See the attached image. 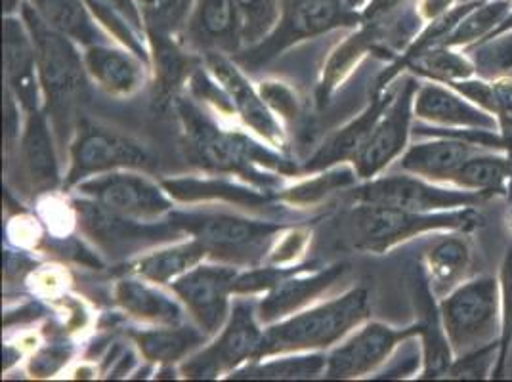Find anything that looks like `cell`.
<instances>
[{"mask_svg": "<svg viewBox=\"0 0 512 382\" xmlns=\"http://www.w3.org/2000/svg\"><path fill=\"white\" fill-rule=\"evenodd\" d=\"M205 256H209L207 249L201 241L193 237L190 243H182L172 249L157 251L140 258L136 264H132V272L155 285H165L190 272Z\"/></svg>", "mask_w": 512, "mask_h": 382, "instance_id": "obj_31", "label": "cell"}, {"mask_svg": "<svg viewBox=\"0 0 512 382\" xmlns=\"http://www.w3.org/2000/svg\"><path fill=\"white\" fill-rule=\"evenodd\" d=\"M512 12V0H476V4L449 33L444 46L467 50L488 41Z\"/></svg>", "mask_w": 512, "mask_h": 382, "instance_id": "obj_32", "label": "cell"}, {"mask_svg": "<svg viewBox=\"0 0 512 382\" xmlns=\"http://www.w3.org/2000/svg\"><path fill=\"white\" fill-rule=\"evenodd\" d=\"M499 360V340L457 356L449 367V379H488Z\"/></svg>", "mask_w": 512, "mask_h": 382, "instance_id": "obj_40", "label": "cell"}, {"mask_svg": "<svg viewBox=\"0 0 512 382\" xmlns=\"http://www.w3.org/2000/svg\"><path fill=\"white\" fill-rule=\"evenodd\" d=\"M163 188L178 201L228 199L237 205H249V207L268 203L266 195H260L258 191L247 190V188H239L224 180H195V178L167 180L163 182Z\"/></svg>", "mask_w": 512, "mask_h": 382, "instance_id": "obj_34", "label": "cell"}, {"mask_svg": "<svg viewBox=\"0 0 512 382\" xmlns=\"http://www.w3.org/2000/svg\"><path fill=\"white\" fill-rule=\"evenodd\" d=\"M467 50L476 65L478 77L495 79L509 75L512 69V31L497 35L484 43L474 44Z\"/></svg>", "mask_w": 512, "mask_h": 382, "instance_id": "obj_36", "label": "cell"}, {"mask_svg": "<svg viewBox=\"0 0 512 382\" xmlns=\"http://www.w3.org/2000/svg\"><path fill=\"white\" fill-rule=\"evenodd\" d=\"M354 199L358 203L383 205L415 213H436L459 207H478L488 197L455 186H440L415 174H394L369 180L354 191Z\"/></svg>", "mask_w": 512, "mask_h": 382, "instance_id": "obj_8", "label": "cell"}, {"mask_svg": "<svg viewBox=\"0 0 512 382\" xmlns=\"http://www.w3.org/2000/svg\"><path fill=\"white\" fill-rule=\"evenodd\" d=\"M172 222L201 241L207 255L232 264H255L281 232L279 224L232 214H182Z\"/></svg>", "mask_w": 512, "mask_h": 382, "instance_id": "obj_6", "label": "cell"}, {"mask_svg": "<svg viewBox=\"0 0 512 382\" xmlns=\"http://www.w3.org/2000/svg\"><path fill=\"white\" fill-rule=\"evenodd\" d=\"M419 85L411 79L404 81V86L394 94L392 102L384 109L381 119L371 130L367 142L354 157L356 174L365 180H373L379 172H383L394 159H398L407 146L413 102Z\"/></svg>", "mask_w": 512, "mask_h": 382, "instance_id": "obj_12", "label": "cell"}, {"mask_svg": "<svg viewBox=\"0 0 512 382\" xmlns=\"http://www.w3.org/2000/svg\"><path fill=\"white\" fill-rule=\"evenodd\" d=\"M409 67L417 75L442 85L476 77V65L469 54H465L461 48H451L444 44L423 52Z\"/></svg>", "mask_w": 512, "mask_h": 382, "instance_id": "obj_33", "label": "cell"}, {"mask_svg": "<svg viewBox=\"0 0 512 382\" xmlns=\"http://www.w3.org/2000/svg\"><path fill=\"white\" fill-rule=\"evenodd\" d=\"M22 170L35 191L52 190L60 182V167L46 115L29 111L20 146Z\"/></svg>", "mask_w": 512, "mask_h": 382, "instance_id": "obj_22", "label": "cell"}, {"mask_svg": "<svg viewBox=\"0 0 512 382\" xmlns=\"http://www.w3.org/2000/svg\"><path fill=\"white\" fill-rule=\"evenodd\" d=\"M235 277L237 272L230 266H195L171 283L172 291L186 304L193 321L207 337L222 331Z\"/></svg>", "mask_w": 512, "mask_h": 382, "instance_id": "obj_13", "label": "cell"}, {"mask_svg": "<svg viewBox=\"0 0 512 382\" xmlns=\"http://www.w3.org/2000/svg\"><path fill=\"white\" fill-rule=\"evenodd\" d=\"M22 20L35 43L48 117L60 144H65L85 94V60L79 56L75 43L44 22L29 2L22 4Z\"/></svg>", "mask_w": 512, "mask_h": 382, "instance_id": "obj_1", "label": "cell"}, {"mask_svg": "<svg viewBox=\"0 0 512 382\" xmlns=\"http://www.w3.org/2000/svg\"><path fill=\"white\" fill-rule=\"evenodd\" d=\"M207 64L218 81L220 88L224 90L232 111H235L247 127L253 128L262 138H266L270 144L279 146L283 142V132L279 127L276 117L266 106L260 94H256L253 86L247 83V79L239 73L230 60H226L220 52H207Z\"/></svg>", "mask_w": 512, "mask_h": 382, "instance_id": "obj_15", "label": "cell"}, {"mask_svg": "<svg viewBox=\"0 0 512 382\" xmlns=\"http://www.w3.org/2000/svg\"><path fill=\"white\" fill-rule=\"evenodd\" d=\"M327 358L321 354L256 363L234 373L232 379H312L325 371Z\"/></svg>", "mask_w": 512, "mask_h": 382, "instance_id": "obj_35", "label": "cell"}, {"mask_svg": "<svg viewBox=\"0 0 512 382\" xmlns=\"http://www.w3.org/2000/svg\"><path fill=\"white\" fill-rule=\"evenodd\" d=\"M262 346L264 331L258 327L255 308L239 302L216 342L186 361L182 373L188 379H216L243 361L260 360Z\"/></svg>", "mask_w": 512, "mask_h": 382, "instance_id": "obj_9", "label": "cell"}, {"mask_svg": "<svg viewBox=\"0 0 512 382\" xmlns=\"http://www.w3.org/2000/svg\"><path fill=\"white\" fill-rule=\"evenodd\" d=\"M509 31H512V12L507 16V20L499 25V29L491 35L490 39L497 37V35H503V33H509Z\"/></svg>", "mask_w": 512, "mask_h": 382, "instance_id": "obj_45", "label": "cell"}, {"mask_svg": "<svg viewBox=\"0 0 512 382\" xmlns=\"http://www.w3.org/2000/svg\"><path fill=\"white\" fill-rule=\"evenodd\" d=\"M413 113L417 119L436 127L499 130L497 119L486 109L472 104L453 88L434 81L417 88Z\"/></svg>", "mask_w": 512, "mask_h": 382, "instance_id": "obj_16", "label": "cell"}, {"mask_svg": "<svg viewBox=\"0 0 512 382\" xmlns=\"http://www.w3.org/2000/svg\"><path fill=\"white\" fill-rule=\"evenodd\" d=\"M367 0H344V4L350 8V10H356V8H362Z\"/></svg>", "mask_w": 512, "mask_h": 382, "instance_id": "obj_46", "label": "cell"}, {"mask_svg": "<svg viewBox=\"0 0 512 382\" xmlns=\"http://www.w3.org/2000/svg\"><path fill=\"white\" fill-rule=\"evenodd\" d=\"M260 96L266 102V106L281 113L283 117H293L297 113V102L289 88L279 83H266L260 86Z\"/></svg>", "mask_w": 512, "mask_h": 382, "instance_id": "obj_43", "label": "cell"}, {"mask_svg": "<svg viewBox=\"0 0 512 382\" xmlns=\"http://www.w3.org/2000/svg\"><path fill=\"white\" fill-rule=\"evenodd\" d=\"M356 22L358 14L350 10L344 0H285L274 31L264 41L255 44L243 62L247 65L264 64L299 41Z\"/></svg>", "mask_w": 512, "mask_h": 382, "instance_id": "obj_7", "label": "cell"}, {"mask_svg": "<svg viewBox=\"0 0 512 382\" xmlns=\"http://www.w3.org/2000/svg\"><path fill=\"white\" fill-rule=\"evenodd\" d=\"M150 151L132 138L106 128L83 127L71 146V169L67 182L81 184L88 176L113 170L151 169Z\"/></svg>", "mask_w": 512, "mask_h": 382, "instance_id": "obj_11", "label": "cell"}, {"mask_svg": "<svg viewBox=\"0 0 512 382\" xmlns=\"http://www.w3.org/2000/svg\"><path fill=\"white\" fill-rule=\"evenodd\" d=\"M18 2L20 0H4V6H6V12L10 14L12 10H16V6H18Z\"/></svg>", "mask_w": 512, "mask_h": 382, "instance_id": "obj_47", "label": "cell"}, {"mask_svg": "<svg viewBox=\"0 0 512 382\" xmlns=\"http://www.w3.org/2000/svg\"><path fill=\"white\" fill-rule=\"evenodd\" d=\"M472 264V251L465 234L448 232L432 243L427 253V277L436 297H446L465 281Z\"/></svg>", "mask_w": 512, "mask_h": 382, "instance_id": "obj_24", "label": "cell"}, {"mask_svg": "<svg viewBox=\"0 0 512 382\" xmlns=\"http://www.w3.org/2000/svg\"><path fill=\"white\" fill-rule=\"evenodd\" d=\"M188 23L193 41L209 52H237L243 43V22L234 0H197Z\"/></svg>", "mask_w": 512, "mask_h": 382, "instance_id": "obj_21", "label": "cell"}, {"mask_svg": "<svg viewBox=\"0 0 512 382\" xmlns=\"http://www.w3.org/2000/svg\"><path fill=\"white\" fill-rule=\"evenodd\" d=\"M440 314L455 358L499 340V279L482 276L459 283L440 300Z\"/></svg>", "mask_w": 512, "mask_h": 382, "instance_id": "obj_4", "label": "cell"}, {"mask_svg": "<svg viewBox=\"0 0 512 382\" xmlns=\"http://www.w3.org/2000/svg\"><path fill=\"white\" fill-rule=\"evenodd\" d=\"M88 199L102 205L109 213L138 222H157L172 211L171 199L157 184L140 174L104 172L79 184Z\"/></svg>", "mask_w": 512, "mask_h": 382, "instance_id": "obj_10", "label": "cell"}, {"mask_svg": "<svg viewBox=\"0 0 512 382\" xmlns=\"http://www.w3.org/2000/svg\"><path fill=\"white\" fill-rule=\"evenodd\" d=\"M148 35H169L178 31L192 16L197 0H140Z\"/></svg>", "mask_w": 512, "mask_h": 382, "instance_id": "obj_37", "label": "cell"}, {"mask_svg": "<svg viewBox=\"0 0 512 382\" xmlns=\"http://www.w3.org/2000/svg\"><path fill=\"white\" fill-rule=\"evenodd\" d=\"M85 4L92 16L106 25L109 33H113L134 56L148 64V52L144 46V33L148 29L144 14L134 0H85Z\"/></svg>", "mask_w": 512, "mask_h": 382, "instance_id": "obj_28", "label": "cell"}, {"mask_svg": "<svg viewBox=\"0 0 512 382\" xmlns=\"http://www.w3.org/2000/svg\"><path fill=\"white\" fill-rule=\"evenodd\" d=\"M86 73L109 94L128 96L144 85V65L138 56L109 44H94L85 50Z\"/></svg>", "mask_w": 512, "mask_h": 382, "instance_id": "obj_23", "label": "cell"}, {"mask_svg": "<svg viewBox=\"0 0 512 382\" xmlns=\"http://www.w3.org/2000/svg\"><path fill=\"white\" fill-rule=\"evenodd\" d=\"M178 113L184 123L192 157L203 167L220 172H235L247 178H255V165L279 169L283 167V163H279L281 159L272 155L268 149L260 148L241 134L220 130L192 104L180 102Z\"/></svg>", "mask_w": 512, "mask_h": 382, "instance_id": "obj_5", "label": "cell"}, {"mask_svg": "<svg viewBox=\"0 0 512 382\" xmlns=\"http://www.w3.org/2000/svg\"><path fill=\"white\" fill-rule=\"evenodd\" d=\"M415 308L419 312V337L423 340V371L421 379H440L448 377L449 367L455 360L451 342L442 321L440 304L434 302V291L423 272L417 277L415 285Z\"/></svg>", "mask_w": 512, "mask_h": 382, "instance_id": "obj_19", "label": "cell"}, {"mask_svg": "<svg viewBox=\"0 0 512 382\" xmlns=\"http://www.w3.org/2000/svg\"><path fill=\"white\" fill-rule=\"evenodd\" d=\"M4 73L8 90L27 111L39 109L37 52L33 37L23 20L6 16L4 20Z\"/></svg>", "mask_w": 512, "mask_h": 382, "instance_id": "obj_17", "label": "cell"}, {"mask_svg": "<svg viewBox=\"0 0 512 382\" xmlns=\"http://www.w3.org/2000/svg\"><path fill=\"white\" fill-rule=\"evenodd\" d=\"M37 14L52 29L69 37L73 43L83 44L85 48L94 44H104L106 39L100 33L92 18L85 0H27Z\"/></svg>", "mask_w": 512, "mask_h": 382, "instance_id": "obj_27", "label": "cell"}, {"mask_svg": "<svg viewBox=\"0 0 512 382\" xmlns=\"http://www.w3.org/2000/svg\"><path fill=\"white\" fill-rule=\"evenodd\" d=\"M394 94L392 92H383L379 94L371 106L367 107L360 115V119H356L352 125L342 128L341 132L329 140L327 146L320 149V153L306 165V170H320L339 163V161H354V157L358 155V151L363 148V144L367 142L369 134L373 127L377 125V121L381 119L384 109L392 102Z\"/></svg>", "mask_w": 512, "mask_h": 382, "instance_id": "obj_26", "label": "cell"}, {"mask_svg": "<svg viewBox=\"0 0 512 382\" xmlns=\"http://www.w3.org/2000/svg\"><path fill=\"white\" fill-rule=\"evenodd\" d=\"M115 302L132 318L150 321L155 325L182 323V308L169 295L151 287L146 279L127 277L115 287Z\"/></svg>", "mask_w": 512, "mask_h": 382, "instance_id": "obj_25", "label": "cell"}, {"mask_svg": "<svg viewBox=\"0 0 512 382\" xmlns=\"http://www.w3.org/2000/svg\"><path fill=\"white\" fill-rule=\"evenodd\" d=\"M241 22H243V43L255 44L266 39L278 25L279 0H234Z\"/></svg>", "mask_w": 512, "mask_h": 382, "instance_id": "obj_38", "label": "cell"}, {"mask_svg": "<svg viewBox=\"0 0 512 382\" xmlns=\"http://www.w3.org/2000/svg\"><path fill=\"white\" fill-rule=\"evenodd\" d=\"M419 337V325L394 329L384 323H367L354 337L339 346L325 365L327 379H360L373 373L407 339Z\"/></svg>", "mask_w": 512, "mask_h": 382, "instance_id": "obj_14", "label": "cell"}, {"mask_svg": "<svg viewBox=\"0 0 512 382\" xmlns=\"http://www.w3.org/2000/svg\"><path fill=\"white\" fill-rule=\"evenodd\" d=\"M144 358L157 363H176L184 360L197 346H201L207 335L197 327L184 325H159L148 331L134 333Z\"/></svg>", "mask_w": 512, "mask_h": 382, "instance_id": "obj_29", "label": "cell"}, {"mask_svg": "<svg viewBox=\"0 0 512 382\" xmlns=\"http://www.w3.org/2000/svg\"><path fill=\"white\" fill-rule=\"evenodd\" d=\"M367 316V289H352L341 298H335L304 314L270 325V329L264 331L262 358L285 352L329 348L331 344L346 337L352 329L362 325Z\"/></svg>", "mask_w": 512, "mask_h": 382, "instance_id": "obj_3", "label": "cell"}, {"mask_svg": "<svg viewBox=\"0 0 512 382\" xmlns=\"http://www.w3.org/2000/svg\"><path fill=\"white\" fill-rule=\"evenodd\" d=\"M499 295H501V333H499V360L493 369V379L505 375L512 346V243L507 247L499 268Z\"/></svg>", "mask_w": 512, "mask_h": 382, "instance_id": "obj_39", "label": "cell"}, {"mask_svg": "<svg viewBox=\"0 0 512 382\" xmlns=\"http://www.w3.org/2000/svg\"><path fill=\"white\" fill-rule=\"evenodd\" d=\"M461 0H419V14H421V18L423 20H434V18H438L440 14H444V12H448L451 6H455V4H459Z\"/></svg>", "mask_w": 512, "mask_h": 382, "instance_id": "obj_44", "label": "cell"}, {"mask_svg": "<svg viewBox=\"0 0 512 382\" xmlns=\"http://www.w3.org/2000/svg\"><path fill=\"white\" fill-rule=\"evenodd\" d=\"M150 37L153 39V48H155V65H157L159 79L163 86L171 88L184 75L186 62H184L182 54L176 50V46L171 43L169 35L150 33Z\"/></svg>", "mask_w": 512, "mask_h": 382, "instance_id": "obj_41", "label": "cell"}, {"mask_svg": "<svg viewBox=\"0 0 512 382\" xmlns=\"http://www.w3.org/2000/svg\"><path fill=\"white\" fill-rule=\"evenodd\" d=\"M484 226V216L476 207L451 211L415 213L383 205L360 203L344 220L346 241L365 253H384L411 237L430 232L472 234Z\"/></svg>", "mask_w": 512, "mask_h": 382, "instance_id": "obj_2", "label": "cell"}, {"mask_svg": "<svg viewBox=\"0 0 512 382\" xmlns=\"http://www.w3.org/2000/svg\"><path fill=\"white\" fill-rule=\"evenodd\" d=\"M346 272V264H335L327 270H318L312 276H302V270L283 279L272 291H268V297L262 300L258 319L262 323H276L278 319L285 318L293 312H297L300 306L308 304L310 300L320 297L327 289H331Z\"/></svg>", "mask_w": 512, "mask_h": 382, "instance_id": "obj_20", "label": "cell"}, {"mask_svg": "<svg viewBox=\"0 0 512 382\" xmlns=\"http://www.w3.org/2000/svg\"><path fill=\"white\" fill-rule=\"evenodd\" d=\"M512 165L507 153H482L478 151L457 170L451 186L461 190L476 191L486 197L495 193H509Z\"/></svg>", "mask_w": 512, "mask_h": 382, "instance_id": "obj_30", "label": "cell"}, {"mask_svg": "<svg viewBox=\"0 0 512 382\" xmlns=\"http://www.w3.org/2000/svg\"><path fill=\"white\" fill-rule=\"evenodd\" d=\"M354 180L356 176L350 170H333L318 180H312L308 184H302L299 188L291 190V193H287V199L293 203H312L323 195H327L329 191L350 186Z\"/></svg>", "mask_w": 512, "mask_h": 382, "instance_id": "obj_42", "label": "cell"}, {"mask_svg": "<svg viewBox=\"0 0 512 382\" xmlns=\"http://www.w3.org/2000/svg\"><path fill=\"white\" fill-rule=\"evenodd\" d=\"M480 149V146H474L463 138L436 134L434 140H427L407 149L400 161V167L409 174L421 176L430 182L451 186L457 170Z\"/></svg>", "mask_w": 512, "mask_h": 382, "instance_id": "obj_18", "label": "cell"}]
</instances>
